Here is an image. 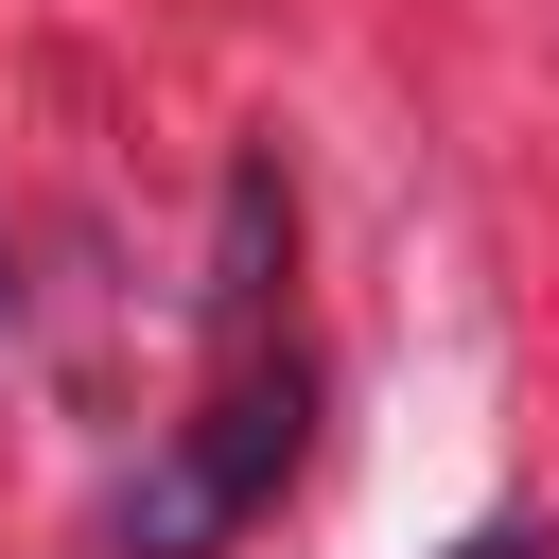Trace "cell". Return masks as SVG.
I'll list each match as a JSON object with an SVG mask.
<instances>
[{"label": "cell", "instance_id": "1", "mask_svg": "<svg viewBox=\"0 0 559 559\" xmlns=\"http://www.w3.org/2000/svg\"><path fill=\"white\" fill-rule=\"evenodd\" d=\"M297 437H314V384H297V367H227V384H210V402L122 472L105 542H122V559H210V542H245V524L280 507Z\"/></svg>", "mask_w": 559, "mask_h": 559}, {"label": "cell", "instance_id": "2", "mask_svg": "<svg viewBox=\"0 0 559 559\" xmlns=\"http://www.w3.org/2000/svg\"><path fill=\"white\" fill-rule=\"evenodd\" d=\"M262 280H280V175L245 157V175H227V245H210V332H245Z\"/></svg>", "mask_w": 559, "mask_h": 559}, {"label": "cell", "instance_id": "3", "mask_svg": "<svg viewBox=\"0 0 559 559\" xmlns=\"http://www.w3.org/2000/svg\"><path fill=\"white\" fill-rule=\"evenodd\" d=\"M454 559H559V542H542V524H472Z\"/></svg>", "mask_w": 559, "mask_h": 559}, {"label": "cell", "instance_id": "4", "mask_svg": "<svg viewBox=\"0 0 559 559\" xmlns=\"http://www.w3.org/2000/svg\"><path fill=\"white\" fill-rule=\"evenodd\" d=\"M0 297H17V280H0Z\"/></svg>", "mask_w": 559, "mask_h": 559}]
</instances>
